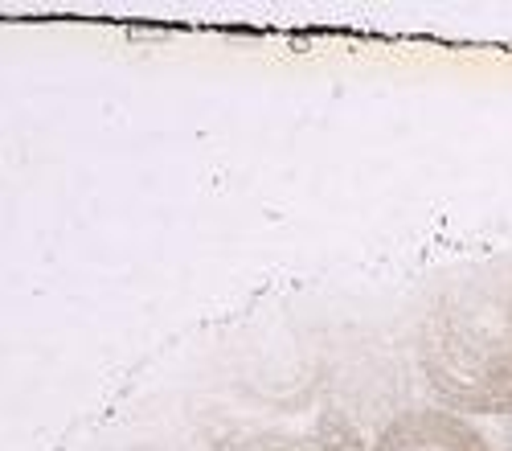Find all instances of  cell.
Returning a JSON list of instances; mask_svg holds the SVG:
<instances>
[{
    "instance_id": "6da1fadb",
    "label": "cell",
    "mask_w": 512,
    "mask_h": 451,
    "mask_svg": "<svg viewBox=\"0 0 512 451\" xmlns=\"http://www.w3.org/2000/svg\"><path fill=\"white\" fill-rule=\"evenodd\" d=\"M414 353L447 410L512 415V251L455 267L431 287Z\"/></svg>"
},
{
    "instance_id": "7a4b0ae2",
    "label": "cell",
    "mask_w": 512,
    "mask_h": 451,
    "mask_svg": "<svg viewBox=\"0 0 512 451\" xmlns=\"http://www.w3.org/2000/svg\"><path fill=\"white\" fill-rule=\"evenodd\" d=\"M373 451H492L476 423L447 406H410L381 427Z\"/></svg>"
},
{
    "instance_id": "3957f363",
    "label": "cell",
    "mask_w": 512,
    "mask_h": 451,
    "mask_svg": "<svg viewBox=\"0 0 512 451\" xmlns=\"http://www.w3.org/2000/svg\"><path fill=\"white\" fill-rule=\"evenodd\" d=\"M234 451H324V447L304 435H254V439L238 443Z\"/></svg>"
},
{
    "instance_id": "277c9868",
    "label": "cell",
    "mask_w": 512,
    "mask_h": 451,
    "mask_svg": "<svg viewBox=\"0 0 512 451\" xmlns=\"http://www.w3.org/2000/svg\"><path fill=\"white\" fill-rule=\"evenodd\" d=\"M508 451H512V447H508Z\"/></svg>"
}]
</instances>
